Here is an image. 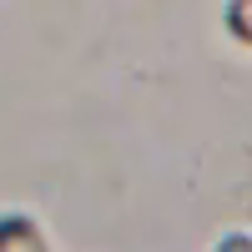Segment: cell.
<instances>
[{
	"mask_svg": "<svg viewBox=\"0 0 252 252\" xmlns=\"http://www.w3.org/2000/svg\"><path fill=\"white\" fill-rule=\"evenodd\" d=\"M227 31L237 40H252V0H232L227 5Z\"/></svg>",
	"mask_w": 252,
	"mask_h": 252,
	"instance_id": "1",
	"label": "cell"
},
{
	"mask_svg": "<svg viewBox=\"0 0 252 252\" xmlns=\"http://www.w3.org/2000/svg\"><path fill=\"white\" fill-rule=\"evenodd\" d=\"M217 252H252V237H247V232H227V237L217 242Z\"/></svg>",
	"mask_w": 252,
	"mask_h": 252,
	"instance_id": "2",
	"label": "cell"
}]
</instances>
